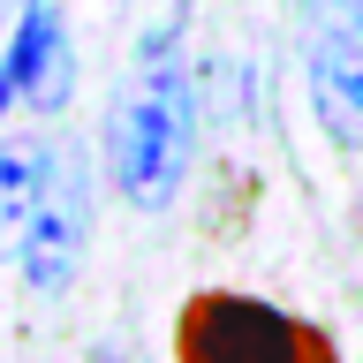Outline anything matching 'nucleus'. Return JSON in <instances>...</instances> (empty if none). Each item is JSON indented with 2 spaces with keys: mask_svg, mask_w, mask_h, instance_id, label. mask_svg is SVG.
I'll list each match as a JSON object with an SVG mask.
<instances>
[{
  "mask_svg": "<svg viewBox=\"0 0 363 363\" xmlns=\"http://www.w3.org/2000/svg\"><path fill=\"white\" fill-rule=\"evenodd\" d=\"M311 113L333 144H363V0H303Z\"/></svg>",
  "mask_w": 363,
  "mask_h": 363,
  "instance_id": "7ed1b4c3",
  "label": "nucleus"
},
{
  "mask_svg": "<svg viewBox=\"0 0 363 363\" xmlns=\"http://www.w3.org/2000/svg\"><path fill=\"white\" fill-rule=\"evenodd\" d=\"M189 152H197V99H189V68H182L174 30H152L144 53H136L129 91L113 99V121H106L113 189H121L136 212H167V204L182 197Z\"/></svg>",
  "mask_w": 363,
  "mask_h": 363,
  "instance_id": "f257e3e1",
  "label": "nucleus"
},
{
  "mask_svg": "<svg viewBox=\"0 0 363 363\" xmlns=\"http://www.w3.org/2000/svg\"><path fill=\"white\" fill-rule=\"evenodd\" d=\"M45 167H53V144H0V250L16 257L23 220L45 189Z\"/></svg>",
  "mask_w": 363,
  "mask_h": 363,
  "instance_id": "423d86ee",
  "label": "nucleus"
},
{
  "mask_svg": "<svg viewBox=\"0 0 363 363\" xmlns=\"http://www.w3.org/2000/svg\"><path fill=\"white\" fill-rule=\"evenodd\" d=\"M84 235H91V197H84V174L76 159L53 152L45 167V189L23 220V242H16V265H23V288L30 295H61L84 265Z\"/></svg>",
  "mask_w": 363,
  "mask_h": 363,
  "instance_id": "20e7f679",
  "label": "nucleus"
},
{
  "mask_svg": "<svg viewBox=\"0 0 363 363\" xmlns=\"http://www.w3.org/2000/svg\"><path fill=\"white\" fill-rule=\"evenodd\" d=\"M16 99H68V38L53 8L45 0H23V23H16V45H8V61H0V113L16 106Z\"/></svg>",
  "mask_w": 363,
  "mask_h": 363,
  "instance_id": "39448f33",
  "label": "nucleus"
},
{
  "mask_svg": "<svg viewBox=\"0 0 363 363\" xmlns=\"http://www.w3.org/2000/svg\"><path fill=\"white\" fill-rule=\"evenodd\" d=\"M174 363H340L333 340L295 311L242 288H204L174 318Z\"/></svg>",
  "mask_w": 363,
  "mask_h": 363,
  "instance_id": "f03ea898",
  "label": "nucleus"
}]
</instances>
